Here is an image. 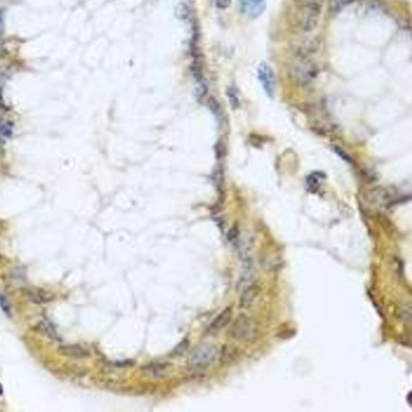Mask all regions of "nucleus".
<instances>
[{"instance_id": "f257e3e1", "label": "nucleus", "mask_w": 412, "mask_h": 412, "mask_svg": "<svg viewBox=\"0 0 412 412\" xmlns=\"http://www.w3.org/2000/svg\"><path fill=\"white\" fill-rule=\"evenodd\" d=\"M320 15V7L317 3H304L299 6L296 13V27L304 32L313 31L317 26Z\"/></svg>"}, {"instance_id": "f03ea898", "label": "nucleus", "mask_w": 412, "mask_h": 412, "mask_svg": "<svg viewBox=\"0 0 412 412\" xmlns=\"http://www.w3.org/2000/svg\"><path fill=\"white\" fill-rule=\"evenodd\" d=\"M231 336L240 342H253L257 338L259 329L257 325L246 315L237 318L230 330Z\"/></svg>"}, {"instance_id": "7ed1b4c3", "label": "nucleus", "mask_w": 412, "mask_h": 412, "mask_svg": "<svg viewBox=\"0 0 412 412\" xmlns=\"http://www.w3.org/2000/svg\"><path fill=\"white\" fill-rule=\"evenodd\" d=\"M218 356V349L212 345H202L195 349L189 359V364L195 369L208 367Z\"/></svg>"}, {"instance_id": "20e7f679", "label": "nucleus", "mask_w": 412, "mask_h": 412, "mask_svg": "<svg viewBox=\"0 0 412 412\" xmlns=\"http://www.w3.org/2000/svg\"><path fill=\"white\" fill-rule=\"evenodd\" d=\"M316 65L312 61L302 58L301 61L292 66L291 75L292 78L300 84H307L317 75Z\"/></svg>"}, {"instance_id": "39448f33", "label": "nucleus", "mask_w": 412, "mask_h": 412, "mask_svg": "<svg viewBox=\"0 0 412 412\" xmlns=\"http://www.w3.org/2000/svg\"><path fill=\"white\" fill-rule=\"evenodd\" d=\"M258 78L266 95L273 98L276 91V77L273 69L267 64L261 63L258 68Z\"/></svg>"}, {"instance_id": "423d86ee", "label": "nucleus", "mask_w": 412, "mask_h": 412, "mask_svg": "<svg viewBox=\"0 0 412 412\" xmlns=\"http://www.w3.org/2000/svg\"><path fill=\"white\" fill-rule=\"evenodd\" d=\"M239 9L248 18H259L266 8V0H239Z\"/></svg>"}, {"instance_id": "0eeeda50", "label": "nucleus", "mask_w": 412, "mask_h": 412, "mask_svg": "<svg viewBox=\"0 0 412 412\" xmlns=\"http://www.w3.org/2000/svg\"><path fill=\"white\" fill-rule=\"evenodd\" d=\"M237 246L239 256L244 262L250 261V255L254 246V240L252 235L245 233L237 239Z\"/></svg>"}, {"instance_id": "6e6552de", "label": "nucleus", "mask_w": 412, "mask_h": 412, "mask_svg": "<svg viewBox=\"0 0 412 412\" xmlns=\"http://www.w3.org/2000/svg\"><path fill=\"white\" fill-rule=\"evenodd\" d=\"M260 289L259 286L254 283L248 286L247 289L242 292L240 299V307L242 309H249L255 303V300L259 296Z\"/></svg>"}, {"instance_id": "1a4fd4ad", "label": "nucleus", "mask_w": 412, "mask_h": 412, "mask_svg": "<svg viewBox=\"0 0 412 412\" xmlns=\"http://www.w3.org/2000/svg\"><path fill=\"white\" fill-rule=\"evenodd\" d=\"M245 269L242 272V276L239 279V283L237 289L238 290L242 292L245 289H247L248 286L255 283V273L252 265L250 264V261L245 262Z\"/></svg>"}, {"instance_id": "9d476101", "label": "nucleus", "mask_w": 412, "mask_h": 412, "mask_svg": "<svg viewBox=\"0 0 412 412\" xmlns=\"http://www.w3.org/2000/svg\"><path fill=\"white\" fill-rule=\"evenodd\" d=\"M231 318H232V310H231L230 308H226L212 322L209 327V333L218 332V331L226 327L230 321Z\"/></svg>"}, {"instance_id": "9b49d317", "label": "nucleus", "mask_w": 412, "mask_h": 412, "mask_svg": "<svg viewBox=\"0 0 412 412\" xmlns=\"http://www.w3.org/2000/svg\"><path fill=\"white\" fill-rule=\"evenodd\" d=\"M59 353L68 357H75V359H83L89 356V352L82 346L77 345H68V346H61Z\"/></svg>"}, {"instance_id": "f8f14e48", "label": "nucleus", "mask_w": 412, "mask_h": 412, "mask_svg": "<svg viewBox=\"0 0 412 412\" xmlns=\"http://www.w3.org/2000/svg\"><path fill=\"white\" fill-rule=\"evenodd\" d=\"M168 370V366L165 364H153L147 366L146 371L154 377H162Z\"/></svg>"}, {"instance_id": "ddd939ff", "label": "nucleus", "mask_w": 412, "mask_h": 412, "mask_svg": "<svg viewBox=\"0 0 412 412\" xmlns=\"http://www.w3.org/2000/svg\"><path fill=\"white\" fill-rule=\"evenodd\" d=\"M13 133V124L9 121H0V134L5 137H11Z\"/></svg>"}, {"instance_id": "4468645a", "label": "nucleus", "mask_w": 412, "mask_h": 412, "mask_svg": "<svg viewBox=\"0 0 412 412\" xmlns=\"http://www.w3.org/2000/svg\"><path fill=\"white\" fill-rule=\"evenodd\" d=\"M319 172L313 173L307 178V185L309 186V189L312 192H316L318 189L320 188V183H319V176H318Z\"/></svg>"}, {"instance_id": "2eb2a0df", "label": "nucleus", "mask_w": 412, "mask_h": 412, "mask_svg": "<svg viewBox=\"0 0 412 412\" xmlns=\"http://www.w3.org/2000/svg\"><path fill=\"white\" fill-rule=\"evenodd\" d=\"M354 0H329V8L333 11H338Z\"/></svg>"}, {"instance_id": "dca6fc26", "label": "nucleus", "mask_w": 412, "mask_h": 412, "mask_svg": "<svg viewBox=\"0 0 412 412\" xmlns=\"http://www.w3.org/2000/svg\"><path fill=\"white\" fill-rule=\"evenodd\" d=\"M176 16L181 20H185L189 14V8L185 4H179L176 9Z\"/></svg>"}, {"instance_id": "f3484780", "label": "nucleus", "mask_w": 412, "mask_h": 412, "mask_svg": "<svg viewBox=\"0 0 412 412\" xmlns=\"http://www.w3.org/2000/svg\"><path fill=\"white\" fill-rule=\"evenodd\" d=\"M228 96H229V102H230L232 108H238L239 105V100L235 89H233V88H230L228 91Z\"/></svg>"}, {"instance_id": "a211bd4d", "label": "nucleus", "mask_w": 412, "mask_h": 412, "mask_svg": "<svg viewBox=\"0 0 412 412\" xmlns=\"http://www.w3.org/2000/svg\"><path fill=\"white\" fill-rule=\"evenodd\" d=\"M401 317L403 321L406 323H410L411 321V307L410 305H406L402 309Z\"/></svg>"}, {"instance_id": "6ab92c4d", "label": "nucleus", "mask_w": 412, "mask_h": 412, "mask_svg": "<svg viewBox=\"0 0 412 412\" xmlns=\"http://www.w3.org/2000/svg\"><path fill=\"white\" fill-rule=\"evenodd\" d=\"M209 109H210L211 111H212L213 114H215V115H218V114H219V112H220V105H219V104H218V102H217L214 98H210V99H209Z\"/></svg>"}, {"instance_id": "aec40b11", "label": "nucleus", "mask_w": 412, "mask_h": 412, "mask_svg": "<svg viewBox=\"0 0 412 412\" xmlns=\"http://www.w3.org/2000/svg\"><path fill=\"white\" fill-rule=\"evenodd\" d=\"M239 236V230L236 227H234L229 230V234H228V239L231 242H233V241H237Z\"/></svg>"}, {"instance_id": "412c9836", "label": "nucleus", "mask_w": 412, "mask_h": 412, "mask_svg": "<svg viewBox=\"0 0 412 412\" xmlns=\"http://www.w3.org/2000/svg\"><path fill=\"white\" fill-rule=\"evenodd\" d=\"M231 4V0H215V4L220 9L227 8Z\"/></svg>"}, {"instance_id": "4be33fe9", "label": "nucleus", "mask_w": 412, "mask_h": 412, "mask_svg": "<svg viewBox=\"0 0 412 412\" xmlns=\"http://www.w3.org/2000/svg\"><path fill=\"white\" fill-rule=\"evenodd\" d=\"M335 152L336 153L340 155L342 159H345V160L347 161L349 163H352V159L351 158L349 157V155H348L346 153V152H344L342 148H334Z\"/></svg>"}, {"instance_id": "5701e85b", "label": "nucleus", "mask_w": 412, "mask_h": 412, "mask_svg": "<svg viewBox=\"0 0 412 412\" xmlns=\"http://www.w3.org/2000/svg\"><path fill=\"white\" fill-rule=\"evenodd\" d=\"M216 151L217 156H218V159L223 157L224 155H225V148H224V145L222 144H218Z\"/></svg>"}, {"instance_id": "b1692460", "label": "nucleus", "mask_w": 412, "mask_h": 412, "mask_svg": "<svg viewBox=\"0 0 412 412\" xmlns=\"http://www.w3.org/2000/svg\"><path fill=\"white\" fill-rule=\"evenodd\" d=\"M0 306L2 307L3 310L5 311L6 313H8L10 309L8 307V302L6 301V299L3 297V296H0Z\"/></svg>"}, {"instance_id": "393cba45", "label": "nucleus", "mask_w": 412, "mask_h": 412, "mask_svg": "<svg viewBox=\"0 0 412 412\" xmlns=\"http://www.w3.org/2000/svg\"><path fill=\"white\" fill-rule=\"evenodd\" d=\"M3 27L2 24V17H1V15H0V32H1V28Z\"/></svg>"}, {"instance_id": "a878e982", "label": "nucleus", "mask_w": 412, "mask_h": 412, "mask_svg": "<svg viewBox=\"0 0 412 412\" xmlns=\"http://www.w3.org/2000/svg\"><path fill=\"white\" fill-rule=\"evenodd\" d=\"M3 394V387L2 385L0 384V396Z\"/></svg>"}]
</instances>
